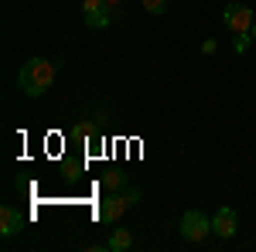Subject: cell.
<instances>
[{
  "mask_svg": "<svg viewBox=\"0 0 256 252\" xmlns=\"http://www.w3.org/2000/svg\"><path fill=\"white\" fill-rule=\"evenodd\" d=\"M55 75H58V61H48V58H31L20 65L18 72V89L28 99H38L44 96L52 85H55Z\"/></svg>",
  "mask_w": 256,
  "mask_h": 252,
  "instance_id": "obj_1",
  "label": "cell"
},
{
  "mask_svg": "<svg viewBox=\"0 0 256 252\" xmlns=\"http://www.w3.org/2000/svg\"><path fill=\"white\" fill-rule=\"evenodd\" d=\"M208 232H212V218L202 208H188V212L181 215V239L184 242H202Z\"/></svg>",
  "mask_w": 256,
  "mask_h": 252,
  "instance_id": "obj_2",
  "label": "cell"
},
{
  "mask_svg": "<svg viewBox=\"0 0 256 252\" xmlns=\"http://www.w3.org/2000/svg\"><path fill=\"white\" fill-rule=\"evenodd\" d=\"M82 20L92 31H106L113 24V7L106 0H82Z\"/></svg>",
  "mask_w": 256,
  "mask_h": 252,
  "instance_id": "obj_3",
  "label": "cell"
},
{
  "mask_svg": "<svg viewBox=\"0 0 256 252\" xmlns=\"http://www.w3.org/2000/svg\"><path fill=\"white\" fill-rule=\"evenodd\" d=\"M222 24H226V31H253V10L246 7V3H226V10H222Z\"/></svg>",
  "mask_w": 256,
  "mask_h": 252,
  "instance_id": "obj_4",
  "label": "cell"
},
{
  "mask_svg": "<svg viewBox=\"0 0 256 252\" xmlns=\"http://www.w3.org/2000/svg\"><path fill=\"white\" fill-rule=\"evenodd\" d=\"M130 205H126V198H123V191H110L102 201H99V212L96 218L102 222V225H113V222H120V215L126 212Z\"/></svg>",
  "mask_w": 256,
  "mask_h": 252,
  "instance_id": "obj_5",
  "label": "cell"
},
{
  "mask_svg": "<svg viewBox=\"0 0 256 252\" xmlns=\"http://www.w3.org/2000/svg\"><path fill=\"white\" fill-rule=\"evenodd\" d=\"M236 229H239V212L232 205H222V208L212 215V232H216L218 239H232Z\"/></svg>",
  "mask_w": 256,
  "mask_h": 252,
  "instance_id": "obj_6",
  "label": "cell"
},
{
  "mask_svg": "<svg viewBox=\"0 0 256 252\" xmlns=\"http://www.w3.org/2000/svg\"><path fill=\"white\" fill-rule=\"evenodd\" d=\"M20 229H24V215H20L14 205H4V208H0V235L10 239V235H18Z\"/></svg>",
  "mask_w": 256,
  "mask_h": 252,
  "instance_id": "obj_7",
  "label": "cell"
},
{
  "mask_svg": "<svg viewBox=\"0 0 256 252\" xmlns=\"http://www.w3.org/2000/svg\"><path fill=\"white\" fill-rule=\"evenodd\" d=\"M130 246H134V232L130 229H116L110 235V242H106V252H126Z\"/></svg>",
  "mask_w": 256,
  "mask_h": 252,
  "instance_id": "obj_8",
  "label": "cell"
},
{
  "mask_svg": "<svg viewBox=\"0 0 256 252\" xmlns=\"http://www.w3.org/2000/svg\"><path fill=\"white\" fill-rule=\"evenodd\" d=\"M102 188H106V191H123V188H126V174L106 171V174H102Z\"/></svg>",
  "mask_w": 256,
  "mask_h": 252,
  "instance_id": "obj_9",
  "label": "cell"
},
{
  "mask_svg": "<svg viewBox=\"0 0 256 252\" xmlns=\"http://www.w3.org/2000/svg\"><path fill=\"white\" fill-rule=\"evenodd\" d=\"M250 44H253V34H250V31H239L236 38H232V48H236V55H246V51H250Z\"/></svg>",
  "mask_w": 256,
  "mask_h": 252,
  "instance_id": "obj_10",
  "label": "cell"
},
{
  "mask_svg": "<svg viewBox=\"0 0 256 252\" xmlns=\"http://www.w3.org/2000/svg\"><path fill=\"white\" fill-rule=\"evenodd\" d=\"M140 3H144L147 14H164L168 10V0H140Z\"/></svg>",
  "mask_w": 256,
  "mask_h": 252,
  "instance_id": "obj_11",
  "label": "cell"
},
{
  "mask_svg": "<svg viewBox=\"0 0 256 252\" xmlns=\"http://www.w3.org/2000/svg\"><path fill=\"white\" fill-rule=\"evenodd\" d=\"M202 51H205V55H216V51H218V41H216V38H208L205 44H202Z\"/></svg>",
  "mask_w": 256,
  "mask_h": 252,
  "instance_id": "obj_12",
  "label": "cell"
},
{
  "mask_svg": "<svg viewBox=\"0 0 256 252\" xmlns=\"http://www.w3.org/2000/svg\"><path fill=\"white\" fill-rule=\"evenodd\" d=\"M106 3H110V7H113V10H116L120 3H123V0H106Z\"/></svg>",
  "mask_w": 256,
  "mask_h": 252,
  "instance_id": "obj_13",
  "label": "cell"
},
{
  "mask_svg": "<svg viewBox=\"0 0 256 252\" xmlns=\"http://www.w3.org/2000/svg\"><path fill=\"white\" fill-rule=\"evenodd\" d=\"M250 34H253V44H256V24H253V31H250Z\"/></svg>",
  "mask_w": 256,
  "mask_h": 252,
  "instance_id": "obj_14",
  "label": "cell"
}]
</instances>
